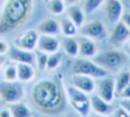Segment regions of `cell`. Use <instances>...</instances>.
<instances>
[{"label":"cell","mask_w":130,"mask_h":117,"mask_svg":"<svg viewBox=\"0 0 130 117\" xmlns=\"http://www.w3.org/2000/svg\"><path fill=\"white\" fill-rule=\"evenodd\" d=\"M29 100L34 108L44 115L56 116L65 112L68 100L60 73L38 79L30 87Z\"/></svg>","instance_id":"cell-1"},{"label":"cell","mask_w":130,"mask_h":117,"mask_svg":"<svg viewBox=\"0 0 130 117\" xmlns=\"http://www.w3.org/2000/svg\"><path fill=\"white\" fill-rule=\"evenodd\" d=\"M34 0H5L0 10V35L8 34L30 17L34 11Z\"/></svg>","instance_id":"cell-2"},{"label":"cell","mask_w":130,"mask_h":117,"mask_svg":"<svg viewBox=\"0 0 130 117\" xmlns=\"http://www.w3.org/2000/svg\"><path fill=\"white\" fill-rule=\"evenodd\" d=\"M129 55L125 50H121V48H111L101 52L92 58V60L100 65L102 68L107 70L109 73L118 72L125 67L128 62Z\"/></svg>","instance_id":"cell-3"},{"label":"cell","mask_w":130,"mask_h":117,"mask_svg":"<svg viewBox=\"0 0 130 117\" xmlns=\"http://www.w3.org/2000/svg\"><path fill=\"white\" fill-rule=\"evenodd\" d=\"M68 104L80 116H88L91 112L89 95L76 89L70 83L65 84Z\"/></svg>","instance_id":"cell-4"},{"label":"cell","mask_w":130,"mask_h":117,"mask_svg":"<svg viewBox=\"0 0 130 117\" xmlns=\"http://www.w3.org/2000/svg\"><path fill=\"white\" fill-rule=\"evenodd\" d=\"M73 61L70 65V72L71 74L79 73V74H86L90 75L94 78H99L102 76H105L109 73L107 70L102 68L100 65H98L92 59L88 58H82V57H74L72 58Z\"/></svg>","instance_id":"cell-5"},{"label":"cell","mask_w":130,"mask_h":117,"mask_svg":"<svg viewBox=\"0 0 130 117\" xmlns=\"http://www.w3.org/2000/svg\"><path fill=\"white\" fill-rule=\"evenodd\" d=\"M24 87L20 80H3L0 82V98L7 104L19 102L24 97Z\"/></svg>","instance_id":"cell-6"},{"label":"cell","mask_w":130,"mask_h":117,"mask_svg":"<svg viewBox=\"0 0 130 117\" xmlns=\"http://www.w3.org/2000/svg\"><path fill=\"white\" fill-rule=\"evenodd\" d=\"M94 94L100 96L107 102L113 103L117 98L116 94V82L115 77L107 74L105 76L95 78V90Z\"/></svg>","instance_id":"cell-7"},{"label":"cell","mask_w":130,"mask_h":117,"mask_svg":"<svg viewBox=\"0 0 130 117\" xmlns=\"http://www.w3.org/2000/svg\"><path fill=\"white\" fill-rule=\"evenodd\" d=\"M79 34L93 40H104L108 39L109 31L105 21L101 19H91L89 21H85L79 27Z\"/></svg>","instance_id":"cell-8"},{"label":"cell","mask_w":130,"mask_h":117,"mask_svg":"<svg viewBox=\"0 0 130 117\" xmlns=\"http://www.w3.org/2000/svg\"><path fill=\"white\" fill-rule=\"evenodd\" d=\"M130 39V30L120 19L116 22L108 35V42L112 47L122 48Z\"/></svg>","instance_id":"cell-9"},{"label":"cell","mask_w":130,"mask_h":117,"mask_svg":"<svg viewBox=\"0 0 130 117\" xmlns=\"http://www.w3.org/2000/svg\"><path fill=\"white\" fill-rule=\"evenodd\" d=\"M102 7L107 23L112 26L121 19L123 13L125 12L123 0H105Z\"/></svg>","instance_id":"cell-10"},{"label":"cell","mask_w":130,"mask_h":117,"mask_svg":"<svg viewBox=\"0 0 130 117\" xmlns=\"http://www.w3.org/2000/svg\"><path fill=\"white\" fill-rule=\"evenodd\" d=\"M68 83L86 93L87 95L93 94L95 90V78L86 74H79V73L71 74Z\"/></svg>","instance_id":"cell-11"},{"label":"cell","mask_w":130,"mask_h":117,"mask_svg":"<svg viewBox=\"0 0 130 117\" xmlns=\"http://www.w3.org/2000/svg\"><path fill=\"white\" fill-rule=\"evenodd\" d=\"M78 40V56L82 58L92 59L99 52L95 40L84 35H77Z\"/></svg>","instance_id":"cell-12"},{"label":"cell","mask_w":130,"mask_h":117,"mask_svg":"<svg viewBox=\"0 0 130 117\" xmlns=\"http://www.w3.org/2000/svg\"><path fill=\"white\" fill-rule=\"evenodd\" d=\"M39 37L40 33L37 30H26L15 39V46L23 50L35 51L37 49Z\"/></svg>","instance_id":"cell-13"},{"label":"cell","mask_w":130,"mask_h":117,"mask_svg":"<svg viewBox=\"0 0 130 117\" xmlns=\"http://www.w3.org/2000/svg\"><path fill=\"white\" fill-rule=\"evenodd\" d=\"M60 48H61V40H59L57 36L44 35V34L40 35L37 45L38 50L43 51L47 54H51L56 51H59Z\"/></svg>","instance_id":"cell-14"},{"label":"cell","mask_w":130,"mask_h":117,"mask_svg":"<svg viewBox=\"0 0 130 117\" xmlns=\"http://www.w3.org/2000/svg\"><path fill=\"white\" fill-rule=\"evenodd\" d=\"M89 100H90V108L91 111H93L98 115L102 116H111L113 111H114V105L113 103L107 102L104 99H102L100 96L96 94H91L89 95Z\"/></svg>","instance_id":"cell-15"},{"label":"cell","mask_w":130,"mask_h":117,"mask_svg":"<svg viewBox=\"0 0 130 117\" xmlns=\"http://www.w3.org/2000/svg\"><path fill=\"white\" fill-rule=\"evenodd\" d=\"M8 52H9V58L11 59V61L15 63H28L36 67L35 51L23 50L14 45L9 48Z\"/></svg>","instance_id":"cell-16"},{"label":"cell","mask_w":130,"mask_h":117,"mask_svg":"<svg viewBox=\"0 0 130 117\" xmlns=\"http://www.w3.org/2000/svg\"><path fill=\"white\" fill-rule=\"evenodd\" d=\"M38 32L44 35H61L60 21L55 17H46L38 25Z\"/></svg>","instance_id":"cell-17"},{"label":"cell","mask_w":130,"mask_h":117,"mask_svg":"<svg viewBox=\"0 0 130 117\" xmlns=\"http://www.w3.org/2000/svg\"><path fill=\"white\" fill-rule=\"evenodd\" d=\"M65 14L78 26L80 27L84 22H85V17L86 14L82 8V6L78 5L77 3L75 4H70L66 6Z\"/></svg>","instance_id":"cell-18"},{"label":"cell","mask_w":130,"mask_h":117,"mask_svg":"<svg viewBox=\"0 0 130 117\" xmlns=\"http://www.w3.org/2000/svg\"><path fill=\"white\" fill-rule=\"evenodd\" d=\"M17 79L21 82H29L36 76V67L28 63H16Z\"/></svg>","instance_id":"cell-19"},{"label":"cell","mask_w":130,"mask_h":117,"mask_svg":"<svg viewBox=\"0 0 130 117\" xmlns=\"http://www.w3.org/2000/svg\"><path fill=\"white\" fill-rule=\"evenodd\" d=\"M60 21V30L61 35L63 37H76L79 33V27L65 14L61 15Z\"/></svg>","instance_id":"cell-20"},{"label":"cell","mask_w":130,"mask_h":117,"mask_svg":"<svg viewBox=\"0 0 130 117\" xmlns=\"http://www.w3.org/2000/svg\"><path fill=\"white\" fill-rule=\"evenodd\" d=\"M61 47L65 54L74 58L78 56V40L76 37H63L61 39Z\"/></svg>","instance_id":"cell-21"},{"label":"cell","mask_w":130,"mask_h":117,"mask_svg":"<svg viewBox=\"0 0 130 117\" xmlns=\"http://www.w3.org/2000/svg\"><path fill=\"white\" fill-rule=\"evenodd\" d=\"M115 82H116V94L118 97L121 91L130 82V70L123 68L120 71H118V74L115 77Z\"/></svg>","instance_id":"cell-22"},{"label":"cell","mask_w":130,"mask_h":117,"mask_svg":"<svg viewBox=\"0 0 130 117\" xmlns=\"http://www.w3.org/2000/svg\"><path fill=\"white\" fill-rule=\"evenodd\" d=\"M8 108L11 112V115L14 117H28L31 115L30 109L24 103H21L20 101L10 104Z\"/></svg>","instance_id":"cell-23"},{"label":"cell","mask_w":130,"mask_h":117,"mask_svg":"<svg viewBox=\"0 0 130 117\" xmlns=\"http://www.w3.org/2000/svg\"><path fill=\"white\" fill-rule=\"evenodd\" d=\"M47 6L51 14L55 16H60L65 13L67 5L64 0H49L47 2Z\"/></svg>","instance_id":"cell-24"},{"label":"cell","mask_w":130,"mask_h":117,"mask_svg":"<svg viewBox=\"0 0 130 117\" xmlns=\"http://www.w3.org/2000/svg\"><path fill=\"white\" fill-rule=\"evenodd\" d=\"M63 61V53L59 50L54 53L49 54L48 56V63H47V69L48 71H55L62 63Z\"/></svg>","instance_id":"cell-25"},{"label":"cell","mask_w":130,"mask_h":117,"mask_svg":"<svg viewBox=\"0 0 130 117\" xmlns=\"http://www.w3.org/2000/svg\"><path fill=\"white\" fill-rule=\"evenodd\" d=\"M105 0H83L82 8L86 15H90L101 8Z\"/></svg>","instance_id":"cell-26"},{"label":"cell","mask_w":130,"mask_h":117,"mask_svg":"<svg viewBox=\"0 0 130 117\" xmlns=\"http://www.w3.org/2000/svg\"><path fill=\"white\" fill-rule=\"evenodd\" d=\"M35 55H36V68H38L41 71L46 70L47 69V63H48L49 54L36 49L35 50Z\"/></svg>","instance_id":"cell-27"},{"label":"cell","mask_w":130,"mask_h":117,"mask_svg":"<svg viewBox=\"0 0 130 117\" xmlns=\"http://www.w3.org/2000/svg\"><path fill=\"white\" fill-rule=\"evenodd\" d=\"M3 78L5 80H17V67L14 63H9L3 67Z\"/></svg>","instance_id":"cell-28"},{"label":"cell","mask_w":130,"mask_h":117,"mask_svg":"<svg viewBox=\"0 0 130 117\" xmlns=\"http://www.w3.org/2000/svg\"><path fill=\"white\" fill-rule=\"evenodd\" d=\"M111 116H116V117H127V116H130V115L128 114V112H127L123 107H121L120 105H118L117 107L114 108V111H113V113H112Z\"/></svg>","instance_id":"cell-29"},{"label":"cell","mask_w":130,"mask_h":117,"mask_svg":"<svg viewBox=\"0 0 130 117\" xmlns=\"http://www.w3.org/2000/svg\"><path fill=\"white\" fill-rule=\"evenodd\" d=\"M118 105L123 107L130 115V98H119Z\"/></svg>","instance_id":"cell-30"},{"label":"cell","mask_w":130,"mask_h":117,"mask_svg":"<svg viewBox=\"0 0 130 117\" xmlns=\"http://www.w3.org/2000/svg\"><path fill=\"white\" fill-rule=\"evenodd\" d=\"M8 50H9V45H8L7 41L0 38V55L5 54Z\"/></svg>","instance_id":"cell-31"},{"label":"cell","mask_w":130,"mask_h":117,"mask_svg":"<svg viewBox=\"0 0 130 117\" xmlns=\"http://www.w3.org/2000/svg\"><path fill=\"white\" fill-rule=\"evenodd\" d=\"M118 98H130V82L121 91L118 95Z\"/></svg>","instance_id":"cell-32"},{"label":"cell","mask_w":130,"mask_h":117,"mask_svg":"<svg viewBox=\"0 0 130 117\" xmlns=\"http://www.w3.org/2000/svg\"><path fill=\"white\" fill-rule=\"evenodd\" d=\"M121 20L130 30V12H124L123 15H122V17H121Z\"/></svg>","instance_id":"cell-33"},{"label":"cell","mask_w":130,"mask_h":117,"mask_svg":"<svg viewBox=\"0 0 130 117\" xmlns=\"http://www.w3.org/2000/svg\"><path fill=\"white\" fill-rule=\"evenodd\" d=\"M10 116H12V115H11L9 108H4V109L0 110V117H10Z\"/></svg>","instance_id":"cell-34"},{"label":"cell","mask_w":130,"mask_h":117,"mask_svg":"<svg viewBox=\"0 0 130 117\" xmlns=\"http://www.w3.org/2000/svg\"><path fill=\"white\" fill-rule=\"evenodd\" d=\"M124 50L127 52V54L130 56V39L128 40V42L125 44V46H124Z\"/></svg>","instance_id":"cell-35"},{"label":"cell","mask_w":130,"mask_h":117,"mask_svg":"<svg viewBox=\"0 0 130 117\" xmlns=\"http://www.w3.org/2000/svg\"><path fill=\"white\" fill-rule=\"evenodd\" d=\"M64 1H65L66 5H70V4H75V3H77L79 0H64Z\"/></svg>","instance_id":"cell-36"},{"label":"cell","mask_w":130,"mask_h":117,"mask_svg":"<svg viewBox=\"0 0 130 117\" xmlns=\"http://www.w3.org/2000/svg\"><path fill=\"white\" fill-rule=\"evenodd\" d=\"M44 1H45V2H46V3H47V2H48V1H49V0H44Z\"/></svg>","instance_id":"cell-37"},{"label":"cell","mask_w":130,"mask_h":117,"mask_svg":"<svg viewBox=\"0 0 130 117\" xmlns=\"http://www.w3.org/2000/svg\"><path fill=\"white\" fill-rule=\"evenodd\" d=\"M0 104H1V98H0Z\"/></svg>","instance_id":"cell-38"},{"label":"cell","mask_w":130,"mask_h":117,"mask_svg":"<svg viewBox=\"0 0 130 117\" xmlns=\"http://www.w3.org/2000/svg\"><path fill=\"white\" fill-rule=\"evenodd\" d=\"M0 65H1V60H0Z\"/></svg>","instance_id":"cell-39"}]
</instances>
